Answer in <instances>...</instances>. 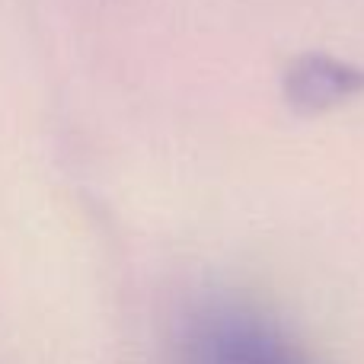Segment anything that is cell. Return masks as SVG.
<instances>
[{
	"mask_svg": "<svg viewBox=\"0 0 364 364\" xmlns=\"http://www.w3.org/2000/svg\"><path fill=\"white\" fill-rule=\"evenodd\" d=\"M176 364H320L269 310L237 297L195 304L176 333Z\"/></svg>",
	"mask_w": 364,
	"mask_h": 364,
	"instance_id": "obj_1",
	"label": "cell"
},
{
	"mask_svg": "<svg viewBox=\"0 0 364 364\" xmlns=\"http://www.w3.org/2000/svg\"><path fill=\"white\" fill-rule=\"evenodd\" d=\"M284 93L291 106L304 112H320L364 93V70L326 55H307L291 64L284 77Z\"/></svg>",
	"mask_w": 364,
	"mask_h": 364,
	"instance_id": "obj_2",
	"label": "cell"
}]
</instances>
